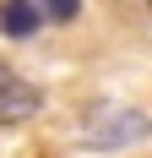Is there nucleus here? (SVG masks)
Instances as JSON below:
<instances>
[{"label":"nucleus","mask_w":152,"mask_h":158,"mask_svg":"<svg viewBox=\"0 0 152 158\" xmlns=\"http://www.w3.org/2000/svg\"><path fill=\"white\" fill-rule=\"evenodd\" d=\"M152 136V114L136 104H120V98H98L82 114V147L87 153H125Z\"/></svg>","instance_id":"1"},{"label":"nucleus","mask_w":152,"mask_h":158,"mask_svg":"<svg viewBox=\"0 0 152 158\" xmlns=\"http://www.w3.org/2000/svg\"><path fill=\"white\" fill-rule=\"evenodd\" d=\"M38 109H44V93L0 60V126H27Z\"/></svg>","instance_id":"2"},{"label":"nucleus","mask_w":152,"mask_h":158,"mask_svg":"<svg viewBox=\"0 0 152 158\" xmlns=\"http://www.w3.org/2000/svg\"><path fill=\"white\" fill-rule=\"evenodd\" d=\"M38 27H44V6H33V0L0 6V33H6V38H33Z\"/></svg>","instance_id":"3"},{"label":"nucleus","mask_w":152,"mask_h":158,"mask_svg":"<svg viewBox=\"0 0 152 158\" xmlns=\"http://www.w3.org/2000/svg\"><path fill=\"white\" fill-rule=\"evenodd\" d=\"M76 11H82L76 0H49V6H44V16H49V22H71Z\"/></svg>","instance_id":"4"}]
</instances>
